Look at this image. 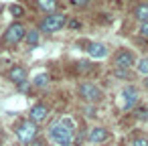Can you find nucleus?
I'll use <instances>...</instances> for the list:
<instances>
[{
	"label": "nucleus",
	"mask_w": 148,
	"mask_h": 146,
	"mask_svg": "<svg viewBox=\"0 0 148 146\" xmlns=\"http://www.w3.org/2000/svg\"><path fill=\"white\" fill-rule=\"evenodd\" d=\"M51 138L59 144V146H71L73 144V136H75V124L69 118H61L59 122H55L49 130Z\"/></svg>",
	"instance_id": "f257e3e1"
},
{
	"label": "nucleus",
	"mask_w": 148,
	"mask_h": 146,
	"mask_svg": "<svg viewBox=\"0 0 148 146\" xmlns=\"http://www.w3.org/2000/svg\"><path fill=\"white\" fill-rule=\"evenodd\" d=\"M37 132H39V128H37V124H35L33 120H23V122L14 128L16 138H18L23 144H29V146L37 140Z\"/></svg>",
	"instance_id": "f03ea898"
},
{
	"label": "nucleus",
	"mask_w": 148,
	"mask_h": 146,
	"mask_svg": "<svg viewBox=\"0 0 148 146\" xmlns=\"http://www.w3.org/2000/svg\"><path fill=\"white\" fill-rule=\"evenodd\" d=\"M67 25V16L65 14H49L39 23V31L43 33H57L63 31V27Z\"/></svg>",
	"instance_id": "7ed1b4c3"
},
{
	"label": "nucleus",
	"mask_w": 148,
	"mask_h": 146,
	"mask_svg": "<svg viewBox=\"0 0 148 146\" xmlns=\"http://www.w3.org/2000/svg\"><path fill=\"white\" fill-rule=\"evenodd\" d=\"M79 97L83 99V101H87V104H95V101H99L101 99V89L95 85V83H89V81H85V83H81L79 85Z\"/></svg>",
	"instance_id": "20e7f679"
},
{
	"label": "nucleus",
	"mask_w": 148,
	"mask_h": 146,
	"mask_svg": "<svg viewBox=\"0 0 148 146\" xmlns=\"http://www.w3.org/2000/svg\"><path fill=\"white\" fill-rule=\"evenodd\" d=\"M25 37H27V29H25L21 23H12V25L6 29V33H4V41H6L8 45H16V43H21Z\"/></svg>",
	"instance_id": "39448f33"
},
{
	"label": "nucleus",
	"mask_w": 148,
	"mask_h": 146,
	"mask_svg": "<svg viewBox=\"0 0 148 146\" xmlns=\"http://www.w3.org/2000/svg\"><path fill=\"white\" fill-rule=\"evenodd\" d=\"M134 63H136V57H134L132 51L120 49V51L114 55V67H116V69H130Z\"/></svg>",
	"instance_id": "423d86ee"
},
{
	"label": "nucleus",
	"mask_w": 148,
	"mask_h": 146,
	"mask_svg": "<svg viewBox=\"0 0 148 146\" xmlns=\"http://www.w3.org/2000/svg\"><path fill=\"white\" fill-rule=\"evenodd\" d=\"M138 89L134 85H128L124 91H122V99H124V110H132L136 104H138Z\"/></svg>",
	"instance_id": "0eeeda50"
},
{
	"label": "nucleus",
	"mask_w": 148,
	"mask_h": 146,
	"mask_svg": "<svg viewBox=\"0 0 148 146\" xmlns=\"http://www.w3.org/2000/svg\"><path fill=\"white\" fill-rule=\"evenodd\" d=\"M47 116H49V108L45 104H35L29 112V120H33L35 124H41L43 120H47Z\"/></svg>",
	"instance_id": "6e6552de"
},
{
	"label": "nucleus",
	"mask_w": 148,
	"mask_h": 146,
	"mask_svg": "<svg viewBox=\"0 0 148 146\" xmlns=\"http://www.w3.org/2000/svg\"><path fill=\"white\" fill-rule=\"evenodd\" d=\"M108 138H110V132H108V128H103V126H95V128H91L89 134H87V140H89L91 144H101V142H106Z\"/></svg>",
	"instance_id": "1a4fd4ad"
},
{
	"label": "nucleus",
	"mask_w": 148,
	"mask_h": 146,
	"mask_svg": "<svg viewBox=\"0 0 148 146\" xmlns=\"http://www.w3.org/2000/svg\"><path fill=\"white\" fill-rule=\"evenodd\" d=\"M8 77H10V81H12V83H16V85H21V87H25V81H27V69H25V67H21V65H14V67L10 69Z\"/></svg>",
	"instance_id": "9d476101"
},
{
	"label": "nucleus",
	"mask_w": 148,
	"mask_h": 146,
	"mask_svg": "<svg viewBox=\"0 0 148 146\" xmlns=\"http://www.w3.org/2000/svg\"><path fill=\"white\" fill-rule=\"evenodd\" d=\"M87 55H89L91 59H103V57L108 55V47H106L103 43H89Z\"/></svg>",
	"instance_id": "9b49d317"
},
{
	"label": "nucleus",
	"mask_w": 148,
	"mask_h": 146,
	"mask_svg": "<svg viewBox=\"0 0 148 146\" xmlns=\"http://www.w3.org/2000/svg\"><path fill=\"white\" fill-rule=\"evenodd\" d=\"M37 4H39V8H41L43 12H47V14H53V12L57 10V0H37Z\"/></svg>",
	"instance_id": "f8f14e48"
},
{
	"label": "nucleus",
	"mask_w": 148,
	"mask_h": 146,
	"mask_svg": "<svg viewBox=\"0 0 148 146\" xmlns=\"http://www.w3.org/2000/svg\"><path fill=\"white\" fill-rule=\"evenodd\" d=\"M134 16L140 21V23H148V4H138L134 8Z\"/></svg>",
	"instance_id": "ddd939ff"
},
{
	"label": "nucleus",
	"mask_w": 148,
	"mask_h": 146,
	"mask_svg": "<svg viewBox=\"0 0 148 146\" xmlns=\"http://www.w3.org/2000/svg\"><path fill=\"white\" fill-rule=\"evenodd\" d=\"M25 41H27L29 47H37V45H39V31H27Z\"/></svg>",
	"instance_id": "4468645a"
},
{
	"label": "nucleus",
	"mask_w": 148,
	"mask_h": 146,
	"mask_svg": "<svg viewBox=\"0 0 148 146\" xmlns=\"http://www.w3.org/2000/svg\"><path fill=\"white\" fill-rule=\"evenodd\" d=\"M33 83H35L37 87H45V85L49 83V75H47V73H39V75L33 79Z\"/></svg>",
	"instance_id": "2eb2a0df"
},
{
	"label": "nucleus",
	"mask_w": 148,
	"mask_h": 146,
	"mask_svg": "<svg viewBox=\"0 0 148 146\" xmlns=\"http://www.w3.org/2000/svg\"><path fill=\"white\" fill-rule=\"evenodd\" d=\"M136 69H138V73H142V75H146V77H148V57L140 59V61H138V65H136Z\"/></svg>",
	"instance_id": "dca6fc26"
},
{
	"label": "nucleus",
	"mask_w": 148,
	"mask_h": 146,
	"mask_svg": "<svg viewBox=\"0 0 148 146\" xmlns=\"http://www.w3.org/2000/svg\"><path fill=\"white\" fill-rule=\"evenodd\" d=\"M10 12H12V16H14V19H18V16H23V14H25V8H23L21 4H12V6H10Z\"/></svg>",
	"instance_id": "f3484780"
},
{
	"label": "nucleus",
	"mask_w": 148,
	"mask_h": 146,
	"mask_svg": "<svg viewBox=\"0 0 148 146\" xmlns=\"http://www.w3.org/2000/svg\"><path fill=\"white\" fill-rule=\"evenodd\" d=\"M114 75L122 77V79H128L130 77V69H114Z\"/></svg>",
	"instance_id": "a211bd4d"
},
{
	"label": "nucleus",
	"mask_w": 148,
	"mask_h": 146,
	"mask_svg": "<svg viewBox=\"0 0 148 146\" xmlns=\"http://www.w3.org/2000/svg\"><path fill=\"white\" fill-rule=\"evenodd\" d=\"M132 146H148V138L138 136V138H134V140H132Z\"/></svg>",
	"instance_id": "6ab92c4d"
},
{
	"label": "nucleus",
	"mask_w": 148,
	"mask_h": 146,
	"mask_svg": "<svg viewBox=\"0 0 148 146\" xmlns=\"http://www.w3.org/2000/svg\"><path fill=\"white\" fill-rule=\"evenodd\" d=\"M71 4H73V6L83 8V6H87V4H89V0H71Z\"/></svg>",
	"instance_id": "aec40b11"
},
{
	"label": "nucleus",
	"mask_w": 148,
	"mask_h": 146,
	"mask_svg": "<svg viewBox=\"0 0 148 146\" xmlns=\"http://www.w3.org/2000/svg\"><path fill=\"white\" fill-rule=\"evenodd\" d=\"M140 35L142 37H148V23H142L140 25Z\"/></svg>",
	"instance_id": "412c9836"
},
{
	"label": "nucleus",
	"mask_w": 148,
	"mask_h": 146,
	"mask_svg": "<svg viewBox=\"0 0 148 146\" xmlns=\"http://www.w3.org/2000/svg\"><path fill=\"white\" fill-rule=\"evenodd\" d=\"M69 27H71V29H79V27H81V23H77V21H71V23H69Z\"/></svg>",
	"instance_id": "4be33fe9"
},
{
	"label": "nucleus",
	"mask_w": 148,
	"mask_h": 146,
	"mask_svg": "<svg viewBox=\"0 0 148 146\" xmlns=\"http://www.w3.org/2000/svg\"><path fill=\"white\" fill-rule=\"evenodd\" d=\"M146 116H148V114H146V110H144V108H140V110H138V118H146Z\"/></svg>",
	"instance_id": "5701e85b"
},
{
	"label": "nucleus",
	"mask_w": 148,
	"mask_h": 146,
	"mask_svg": "<svg viewBox=\"0 0 148 146\" xmlns=\"http://www.w3.org/2000/svg\"><path fill=\"white\" fill-rule=\"evenodd\" d=\"M33 146H45V142H43V140H41V138H37V140H35V142H33Z\"/></svg>",
	"instance_id": "b1692460"
},
{
	"label": "nucleus",
	"mask_w": 148,
	"mask_h": 146,
	"mask_svg": "<svg viewBox=\"0 0 148 146\" xmlns=\"http://www.w3.org/2000/svg\"><path fill=\"white\" fill-rule=\"evenodd\" d=\"M144 85H146V87H148V77H146V79H144Z\"/></svg>",
	"instance_id": "393cba45"
}]
</instances>
